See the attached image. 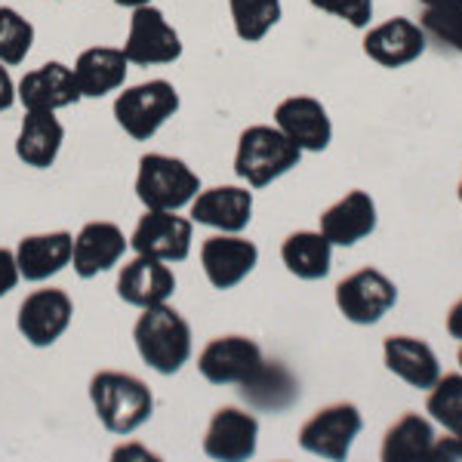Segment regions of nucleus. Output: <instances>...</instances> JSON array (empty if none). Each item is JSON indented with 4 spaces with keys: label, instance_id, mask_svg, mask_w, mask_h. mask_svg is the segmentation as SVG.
I'll use <instances>...</instances> for the list:
<instances>
[{
    "label": "nucleus",
    "instance_id": "nucleus-1",
    "mask_svg": "<svg viewBox=\"0 0 462 462\" xmlns=\"http://www.w3.org/2000/svg\"><path fill=\"white\" fill-rule=\"evenodd\" d=\"M133 346L145 367L161 376H176L195 355L191 324L170 302L139 311L133 324Z\"/></svg>",
    "mask_w": 462,
    "mask_h": 462
},
{
    "label": "nucleus",
    "instance_id": "nucleus-2",
    "mask_svg": "<svg viewBox=\"0 0 462 462\" xmlns=\"http://www.w3.org/2000/svg\"><path fill=\"white\" fill-rule=\"evenodd\" d=\"M89 404L102 429L117 438H130L152 420L154 394L145 379L124 370H99L89 376Z\"/></svg>",
    "mask_w": 462,
    "mask_h": 462
},
{
    "label": "nucleus",
    "instance_id": "nucleus-3",
    "mask_svg": "<svg viewBox=\"0 0 462 462\" xmlns=\"http://www.w3.org/2000/svg\"><path fill=\"white\" fill-rule=\"evenodd\" d=\"M302 161V148H296L274 124H253L237 136L235 176L250 189H265L278 182Z\"/></svg>",
    "mask_w": 462,
    "mask_h": 462
},
{
    "label": "nucleus",
    "instance_id": "nucleus-4",
    "mask_svg": "<svg viewBox=\"0 0 462 462\" xmlns=\"http://www.w3.org/2000/svg\"><path fill=\"white\" fill-rule=\"evenodd\" d=\"M182 99H179L176 84L167 78H152L143 84L121 87L115 96V124L121 126L133 143H148L167 126L170 117L179 115Z\"/></svg>",
    "mask_w": 462,
    "mask_h": 462
},
{
    "label": "nucleus",
    "instance_id": "nucleus-5",
    "mask_svg": "<svg viewBox=\"0 0 462 462\" xmlns=\"http://www.w3.org/2000/svg\"><path fill=\"white\" fill-rule=\"evenodd\" d=\"M136 198L145 210H189L200 191V176L182 158L163 152H148L139 158L136 170Z\"/></svg>",
    "mask_w": 462,
    "mask_h": 462
},
{
    "label": "nucleus",
    "instance_id": "nucleus-6",
    "mask_svg": "<svg viewBox=\"0 0 462 462\" xmlns=\"http://www.w3.org/2000/svg\"><path fill=\"white\" fill-rule=\"evenodd\" d=\"M124 56L136 69H154V65H173L182 59L185 43L176 25L167 19L161 6L148 4L130 10V25L124 37Z\"/></svg>",
    "mask_w": 462,
    "mask_h": 462
},
{
    "label": "nucleus",
    "instance_id": "nucleus-7",
    "mask_svg": "<svg viewBox=\"0 0 462 462\" xmlns=\"http://www.w3.org/2000/svg\"><path fill=\"white\" fill-rule=\"evenodd\" d=\"M74 300L62 287H37L19 302L16 330L32 348H50L69 333Z\"/></svg>",
    "mask_w": 462,
    "mask_h": 462
},
{
    "label": "nucleus",
    "instance_id": "nucleus-8",
    "mask_svg": "<svg viewBox=\"0 0 462 462\" xmlns=\"http://www.w3.org/2000/svg\"><path fill=\"white\" fill-rule=\"evenodd\" d=\"M364 429V416L352 401H337V404L320 407L311 420H305L300 429V447L311 457L342 462L352 453L355 438Z\"/></svg>",
    "mask_w": 462,
    "mask_h": 462
},
{
    "label": "nucleus",
    "instance_id": "nucleus-9",
    "mask_svg": "<svg viewBox=\"0 0 462 462\" xmlns=\"http://www.w3.org/2000/svg\"><path fill=\"white\" fill-rule=\"evenodd\" d=\"M398 302V287L379 268H357L337 284V309L348 324H379Z\"/></svg>",
    "mask_w": 462,
    "mask_h": 462
},
{
    "label": "nucleus",
    "instance_id": "nucleus-10",
    "mask_svg": "<svg viewBox=\"0 0 462 462\" xmlns=\"http://www.w3.org/2000/svg\"><path fill=\"white\" fill-rule=\"evenodd\" d=\"M195 222L179 210H145L130 235V250L176 265L191 256Z\"/></svg>",
    "mask_w": 462,
    "mask_h": 462
},
{
    "label": "nucleus",
    "instance_id": "nucleus-11",
    "mask_svg": "<svg viewBox=\"0 0 462 462\" xmlns=\"http://www.w3.org/2000/svg\"><path fill=\"white\" fill-rule=\"evenodd\" d=\"M263 361L265 355L256 339L228 333V337H216L200 348L198 374L210 385H244L263 367Z\"/></svg>",
    "mask_w": 462,
    "mask_h": 462
},
{
    "label": "nucleus",
    "instance_id": "nucleus-12",
    "mask_svg": "<svg viewBox=\"0 0 462 462\" xmlns=\"http://www.w3.org/2000/svg\"><path fill=\"white\" fill-rule=\"evenodd\" d=\"M256 265H259V247L244 235L216 231V235H210L200 244V268H204V278H207V284L213 290H219V293L244 284Z\"/></svg>",
    "mask_w": 462,
    "mask_h": 462
},
{
    "label": "nucleus",
    "instance_id": "nucleus-13",
    "mask_svg": "<svg viewBox=\"0 0 462 462\" xmlns=\"http://www.w3.org/2000/svg\"><path fill=\"white\" fill-rule=\"evenodd\" d=\"M126 250H130V235H124L117 222L93 219L80 226V231L74 235L71 268L80 281H93L121 265Z\"/></svg>",
    "mask_w": 462,
    "mask_h": 462
},
{
    "label": "nucleus",
    "instance_id": "nucleus-14",
    "mask_svg": "<svg viewBox=\"0 0 462 462\" xmlns=\"http://www.w3.org/2000/svg\"><path fill=\"white\" fill-rule=\"evenodd\" d=\"M84 99L69 62H43L16 80V102L25 111H62Z\"/></svg>",
    "mask_w": 462,
    "mask_h": 462
},
{
    "label": "nucleus",
    "instance_id": "nucleus-15",
    "mask_svg": "<svg viewBox=\"0 0 462 462\" xmlns=\"http://www.w3.org/2000/svg\"><path fill=\"white\" fill-rule=\"evenodd\" d=\"M274 126L293 143L302 148V154L327 152L333 143V121L327 115L324 102L315 96H287L274 108Z\"/></svg>",
    "mask_w": 462,
    "mask_h": 462
},
{
    "label": "nucleus",
    "instance_id": "nucleus-16",
    "mask_svg": "<svg viewBox=\"0 0 462 462\" xmlns=\"http://www.w3.org/2000/svg\"><path fill=\"white\" fill-rule=\"evenodd\" d=\"M189 219L195 226L241 235L253 219V191L250 185H213L200 189L189 204Z\"/></svg>",
    "mask_w": 462,
    "mask_h": 462
},
{
    "label": "nucleus",
    "instance_id": "nucleus-17",
    "mask_svg": "<svg viewBox=\"0 0 462 462\" xmlns=\"http://www.w3.org/2000/svg\"><path fill=\"white\" fill-rule=\"evenodd\" d=\"M259 420L241 407H219L207 422L204 453L216 462H244L256 457Z\"/></svg>",
    "mask_w": 462,
    "mask_h": 462
},
{
    "label": "nucleus",
    "instance_id": "nucleus-18",
    "mask_svg": "<svg viewBox=\"0 0 462 462\" xmlns=\"http://www.w3.org/2000/svg\"><path fill=\"white\" fill-rule=\"evenodd\" d=\"M176 284L179 281L173 265L154 256H139V253L117 272V296H121V302L139 311L170 302L176 293Z\"/></svg>",
    "mask_w": 462,
    "mask_h": 462
},
{
    "label": "nucleus",
    "instance_id": "nucleus-19",
    "mask_svg": "<svg viewBox=\"0 0 462 462\" xmlns=\"http://www.w3.org/2000/svg\"><path fill=\"white\" fill-rule=\"evenodd\" d=\"M16 265L22 281L28 284H47L59 272L71 265L74 253V235L65 228L56 231H37V235H25L16 244Z\"/></svg>",
    "mask_w": 462,
    "mask_h": 462
},
{
    "label": "nucleus",
    "instance_id": "nucleus-20",
    "mask_svg": "<svg viewBox=\"0 0 462 462\" xmlns=\"http://www.w3.org/2000/svg\"><path fill=\"white\" fill-rule=\"evenodd\" d=\"M429 41L422 34L420 22L394 16L383 25L367 28L364 34V56L374 59L383 69H404V65L416 62L422 53H426Z\"/></svg>",
    "mask_w": 462,
    "mask_h": 462
},
{
    "label": "nucleus",
    "instance_id": "nucleus-21",
    "mask_svg": "<svg viewBox=\"0 0 462 462\" xmlns=\"http://www.w3.org/2000/svg\"><path fill=\"white\" fill-rule=\"evenodd\" d=\"M320 235L333 247H355L376 231V204L367 191L355 189L320 213Z\"/></svg>",
    "mask_w": 462,
    "mask_h": 462
},
{
    "label": "nucleus",
    "instance_id": "nucleus-22",
    "mask_svg": "<svg viewBox=\"0 0 462 462\" xmlns=\"http://www.w3.org/2000/svg\"><path fill=\"white\" fill-rule=\"evenodd\" d=\"M74 78H78L80 96L84 99H106V96L117 93L126 84V71H130V59L124 56L121 47H96L80 50L74 59Z\"/></svg>",
    "mask_w": 462,
    "mask_h": 462
},
{
    "label": "nucleus",
    "instance_id": "nucleus-23",
    "mask_svg": "<svg viewBox=\"0 0 462 462\" xmlns=\"http://www.w3.org/2000/svg\"><path fill=\"white\" fill-rule=\"evenodd\" d=\"M65 145V124L59 111H25L16 133V158L32 170H50Z\"/></svg>",
    "mask_w": 462,
    "mask_h": 462
},
{
    "label": "nucleus",
    "instance_id": "nucleus-24",
    "mask_svg": "<svg viewBox=\"0 0 462 462\" xmlns=\"http://www.w3.org/2000/svg\"><path fill=\"white\" fill-rule=\"evenodd\" d=\"M383 357H385V367L398 379H404L410 389L429 392L441 379L438 355L431 352L429 342L416 337H389L383 342Z\"/></svg>",
    "mask_w": 462,
    "mask_h": 462
},
{
    "label": "nucleus",
    "instance_id": "nucleus-25",
    "mask_svg": "<svg viewBox=\"0 0 462 462\" xmlns=\"http://www.w3.org/2000/svg\"><path fill=\"white\" fill-rule=\"evenodd\" d=\"M237 389L250 407L265 410V413H284L300 401V379L281 361H263V367Z\"/></svg>",
    "mask_w": 462,
    "mask_h": 462
},
{
    "label": "nucleus",
    "instance_id": "nucleus-26",
    "mask_svg": "<svg viewBox=\"0 0 462 462\" xmlns=\"http://www.w3.org/2000/svg\"><path fill=\"white\" fill-rule=\"evenodd\" d=\"M281 263L300 281H324L333 268V244L320 231H293L281 244Z\"/></svg>",
    "mask_w": 462,
    "mask_h": 462
},
{
    "label": "nucleus",
    "instance_id": "nucleus-27",
    "mask_svg": "<svg viewBox=\"0 0 462 462\" xmlns=\"http://www.w3.org/2000/svg\"><path fill=\"white\" fill-rule=\"evenodd\" d=\"M435 431L431 422L420 413H404L383 438V462H407V459H426Z\"/></svg>",
    "mask_w": 462,
    "mask_h": 462
},
{
    "label": "nucleus",
    "instance_id": "nucleus-28",
    "mask_svg": "<svg viewBox=\"0 0 462 462\" xmlns=\"http://www.w3.org/2000/svg\"><path fill=\"white\" fill-rule=\"evenodd\" d=\"M228 13L237 41L259 43L281 22L284 6L281 0H228Z\"/></svg>",
    "mask_w": 462,
    "mask_h": 462
},
{
    "label": "nucleus",
    "instance_id": "nucleus-29",
    "mask_svg": "<svg viewBox=\"0 0 462 462\" xmlns=\"http://www.w3.org/2000/svg\"><path fill=\"white\" fill-rule=\"evenodd\" d=\"M426 41L462 56V0H431L420 16Z\"/></svg>",
    "mask_w": 462,
    "mask_h": 462
},
{
    "label": "nucleus",
    "instance_id": "nucleus-30",
    "mask_svg": "<svg viewBox=\"0 0 462 462\" xmlns=\"http://www.w3.org/2000/svg\"><path fill=\"white\" fill-rule=\"evenodd\" d=\"M34 25L28 16H22L16 6L0 4V62L16 69V65L25 62L32 56L34 47Z\"/></svg>",
    "mask_w": 462,
    "mask_h": 462
},
{
    "label": "nucleus",
    "instance_id": "nucleus-31",
    "mask_svg": "<svg viewBox=\"0 0 462 462\" xmlns=\"http://www.w3.org/2000/svg\"><path fill=\"white\" fill-rule=\"evenodd\" d=\"M426 410L438 426L462 438V374H447L429 389Z\"/></svg>",
    "mask_w": 462,
    "mask_h": 462
},
{
    "label": "nucleus",
    "instance_id": "nucleus-32",
    "mask_svg": "<svg viewBox=\"0 0 462 462\" xmlns=\"http://www.w3.org/2000/svg\"><path fill=\"white\" fill-rule=\"evenodd\" d=\"M309 4L352 28H370V19H374V0H309Z\"/></svg>",
    "mask_w": 462,
    "mask_h": 462
},
{
    "label": "nucleus",
    "instance_id": "nucleus-33",
    "mask_svg": "<svg viewBox=\"0 0 462 462\" xmlns=\"http://www.w3.org/2000/svg\"><path fill=\"white\" fill-rule=\"evenodd\" d=\"M22 274H19V265H16V253L10 247H0V300L10 296L13 290L19 287Z\"/></svg>",
    "mask_w": 462,
    "mask_h": 462
},
{
    "label": "nucleus",
    "instance_id": "nucleus-34",
    "mask_svg": "<svg viewBox=\"0 0 462 462\" xmlns=\"http://www.w3.org/2000/svg\"><path fill=\"white\" fill-rule=\"evenodd\" d=\"M111 459L115 462H133V459H143V462H148V459H158V453L154 450H148L145 444H139V441H124V444H117L115 450H111Z\"/></svg>",
    "mask_w": 462,
    "mask_h": 462
},
{
    "label": "nucleus",
    "instance_id": "nucleus-35",
    "mask_svg": "<svg viewBox=\"0 0 462 462\" xmlns=\"http://www.w3.org/2000/svg\"><path fill=\"white\" fill-rule=\"evenodd\" d=\"M429 457L431 459H444V462H450V459L462 462V438L459 435H450V438H441V441L435 438V444H431Z\"/></svg>",
    "mask_w": 462,
    "mask_h": 462
},
{
    "label": "nucleus",
    "instance_id": "nucleus-36",
    "mask_svg": "<svg viewBox=\"0 0 462 462\" xmlns=\"http://www.w3.org/2000/svg\"><path fill=\"white\" fill-rule=\"evenodd\" d=\"M13 106H19L16 80H13V74H10V65L0 62V111H10Z\"/></svg>",
    "mask_w": 462,
    "mask_h": 462
},
{
    "label": "nucleus",
    "instance_id": "nucleus-37",
    "mask_svg": "<svg viewBox=\"0 0 462 462\" xmlns=\"http://www.w3.org/2000/svg\"><path fill=\"white\" fill-rule=\"evenodd\" d=\"M447 333L462 342V300L453 302V309L447 311Z\"/></svg>",
    "mask_w": 462,
    "mask_h": 462
},
{
    "label": "nucleus",
    "instance_id": "nucleus-38",
    "mask_svg": "<svg viewBox=\"0 0 462 462\" xmlns=\"http://www.w3.org/2000/svg\"><path fill=\"white\" fill-rule=\"evenodd\" d=\"M115 6H124V10H139V6H148L154 4V0H111Z\"/></svg>",
    "mask_w": 462,
    "mask_h": 462
},
{
    "label": "nucleus",
    "instance_id": "nucleus-39",
    "mask_svg": "<svg viewBox=\"0 0 462 462\" xmlns=\"http://www.w3.org/2000/svg\"><path fill=\"white\" fill-rule=\"evenodd\" d=\"M457 361H459V370H462V348H459V355H457Z\"/></svg>",
    "mask_w": 462,
    "mask_h": 462
},
{
    "label": "nucleus",
    "instance_id": "nucleus-40",
    "mask_svg": "<svg viewBox=\"0 0 462 462\" xmlns=\"http://www.w3.org/2000/svg\"><path fill=\"white\" fill-rule=\"evenodd\" d=\"M459 204H462V179H459Z\"/></svg>",
    "mask_w": 462,
    "mask_h": 462
},
{
    "label": "nucleus",
    "instance_id": "nucleus-41",
    "mask_svg": "<svg viewBox=\"0 0 462 462\" xmlns=\"http://www.w3.org/2000/svg\"><path fill=\"white\" fill-rule=\"evenodd\" d=\"M420 4H431V0H420Z\"/></svg>",
    "mask_w": 462,
    "mask_h": 462
}]
</instances>
